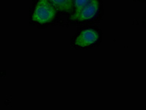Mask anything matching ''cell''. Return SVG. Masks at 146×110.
I'll return each instance as SVG.
<instances>
[{"label":"cell","mask_w":146,"mask_h":110,"mask_svg":"<svg viewBox=\"0 0 146 110\" xmlns=\"http://www.w3.org/2000/svg\"><path fill=\"white\" fill-rule=\"evenodd\" d=\"M57 10L50 0H38L32 13V20L38 24H46L54 19Z\"/></svg>","instance_id":"cell-1"},{"label":"cell","mask_w":146,"mask_h":110,"mask_svg":"<svg viewBox=\"0 0 146 110\" xmlns=\"http://www.w3.org/2000/svg\"><path fill=\"white\" fill-rule=\"evenodd\" d=\"M99 32L93 28L85 29L79 33L74 40V46L76 48H87L96 44L99 39Z\"/></svg>","instance_id":"cell-2"},{"label":"cell","mask_w":146,"mask_h":110,"mask_svg":"<svg viewBox=\"0 0 146 110\" xmlns=\"http://www.w3.org/2000/svg\"><path fill=\"white\" fill-rule=\"evenodd\" d=\"M99 2L97 0H94L93 2L88 5L79 13L74 14L72 19L74 21H86L94 19L99 11Z\"/></svg>","instance_id":"cell-3"},{"label":"cell","mask_w":146,"mask_h":110,"mask_svg":"<svg viewBox=\"0 0 146 110\" xmlns=\"http://www.w3.org/2000/svg\"><path fill=\"white\" fill-rule=\"evenodd\" d=\"M54 7L62 13H70L74 10L73 0H50Z\"/></svg>","instance_id":"cell-4"},{"label":"cell","mask_w":146,"mask_h":110,"mask_svg":"<svg viewBox=\"0 0 146 110\" xmlns=\"http://www.w3.org/2000/svg\"><path fill=\"white\" fill-rule=\"evenodd\" d=\"M73 1H74V8L75 10L74 14H76L91 2H93L94 0H73Z\"/></svg>","instance_id":"cell-5"}]
</instances>
